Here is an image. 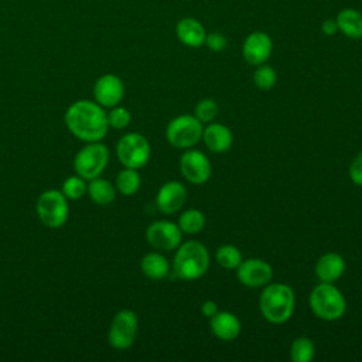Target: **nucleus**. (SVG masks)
I'll use <instances>...</instances> for the list:
<instances>
[{"instance_id": "obj_1", "label": "nucleus", "mask_w": 362, "mask_h": 362, "mask_svg": "<svg viewBox=\"0 0 362 362\" xmlns=\"http://www.w3.org/2000/svg\"><path fill=\"white\" fill-rule=\"evenodd\" d=\"M64 122L71 134L83 143L102 141L110 129L105 107L89 99L71 103L64 115Z\"/></svg>"}, {"instance_id": "obj_2", "label": "nucleus", "mask_w": 362, "mask_h": 362, "mask_svg": "<svg viewBox=\"0 0 362 362\" xmlns=\"http://www.w3.org/2000/svg\"><path fill=\"white\" fill-rule=\"evenodd\" d=\"M294 304L293 288L283 283L266 284L259 298L260 313L272 324L286 322L294 311Z\"/></svg>"}, {"instance_id": "obj_3", "label": "nucleus", "mask_w": 362, "mask_h": 362, "mask_svg": "<svg viewBox=\"0 0 362 362\" xmlns=\"http://www.w3.org/2000/svg\"><path fill=\"white\" fill-rule=\"evenodd\" d=\"M209 267L208 249L198 240H188L177 247L173 260V272L181 280L202 277Z\"/></svg>"}, {"instance_id": "obj_4", "label": "nucleus", "mask_w": 362, "mask_h": 362, "mask_svg": "<svg viewBox=\"0 0 362 362\" xmlns=\"http://www.w3.org/2000/svg\"><path fill=\"white\" fill-rule=\"evenodd\" d=\"M308 301L311 311L324 321L339 320L346 310L345 297L332 283L321 281L317 284L313 288Z\"/></svg>"}, {"instance_id": "obj_5", "label": "nucleus", "mask_w": 362, "mask_h": 362, "mask_svg": "<svg viewBox=\"0 0 362 362\" xmlns=\"http://www.w3.org/2000/svg\"><path fill=\"white\" fill-rule=\"evenodd\" d=\"M109 156V148L102 141L86 143L74 156V171L86 181L100 177L107 167Z\"/></svg>"}, {"instance_id": "obj_6", "label": "nucleus", "mask_w": 362, "mask_h": 362, "mask_svg": "<svg viewBox=\"0 0 362 362\" xmlns=\"http://www.w3.org/2000/svg\"><path fill=\"white\" fill-rule=\"evenodd\" d=\"M35 212L41 223L49 229L62 228L69 215L68 199L61 189H45L42 191L35 202Z\"/></svg>"}, {"instance_id": "obj_7", "label": "nucleus", "mask_w": 362, "mask_h": 362, "mask_svg": "<svg viewBox=\"0 0 362 362\" xmlns=\"http://www.w3.org/2000/svg\"><path fill=\"white\" fill-rule=\"evenodd\" d=\"M151 147L148 140L136 132L126 133L116 144V156L123 167L139 170L144 167L150 158Z\"/></svg>"}, {"instance_id": "obj_8", "label": "nucleus", "mask_w": 362, "mask_h": 362, "mask_svg": "<svg viewBox=\"0 0 362 362\" xmlns=\"http://www.w3.org/2000/svg\"><path fill=\"white\" fill-rule=\"evenodd\" d=\"M202 123L191 115H181L170 120L165 127L167 141L177 148H189L202 139Z\"/></svg>"}, {"instance_id": "obj_9", "label": "nucleus", "mask_w": 362, "mask_h": 362, "mask_svg": "<svg viewBox=\"0 0 362 362\" xmlns=\"http://www.w3.org/2000/svg\"><path fill=\"white\" fill-rule=\"evenodd\" d=\"M137 328H139V318L134 311L129 308H123L117 311L112 318V322L107 331L109 345L117 351H124L130 348L134 342Z\"/></svg>"}, {"instance_id": "obj_10", "label": "nucleus", "mask_w": 362, "mask_h": 362, "mask_svg": "<svg viewBox=\"0 0 362 362\" xmlns=\"http://www.w3.org/2000/svg\"><path fill=\"white\" fill-rule=\"evenodd\" d=\"M182 232L178 223L171 221H154L147 226L146 239L148 245L157 250H174L180 246Z\"/></svg>"}, {"instance_id": "obj_11", "label": "nucleus", "mask_w": 362, "mask_h": 362, "mask_svg": "<svg viewBox=\"0 0 362 362\" xmlns=\"http://www.w3.org/2000/svg\"><path fill=\"white\" fill-rule=\"evenodd\" d=\"M180 170L182 177L195 185L206 182L211 177L212 167L208 157L198 150H187L180 158Z\"/></svg>"}, {"instance_id": "obj_12", "label": "nucleus", "mask_w": 362, "mask_h": 362, "mask_svg": "<svg viewBox=\"0 0 362 362\" xmlns=\"http://www.w3.org/2000/svg\"><path fill=\"white\" fill-rule=\"evenodd\" d=\"M124 96V83L115 74L100 75L93 83V99L103 107H113Z\"/></svg>"}, {"instance_id": "obj_13", "label": "nucleus", "mask_w": 362, "mask_h": 362, "mask_svg": "<svg viewBox=\"0 0 362 362\" xmlns=\"http://www.w3.org/2000/svg\"><path fill=\"white\" fill-rule=\"evenodd\" d=\"M238 280L246 287H263L270 283L273 277L272 266L257 257L242 260L236 267Z\"/></svg>"}, {"instance_id": "obj_14", "label": "nucleus", "mask_w": 362, "mask_h": 362, "mask_svg": "<svg viewBox=\"0 0 362 362\" xmlns=\"http://www.w3.org/2000/svg\"><path fill=\"white\" fill-rule=\"evenodd\" d=\"M273 49V42L269 34L263 31L250 33L242 45V54L247 64L250 65H262L264 64Z\"/></svg>"}, {"instance_id": "obj_15", "label": "nucleus", "mask_w": 362, "mask_h": 362, "mask_svg": "<svg viewBox=\"0 0 362 362\" xmlns=\"http://www.w3.org/2000/svg\"><path fill=\"white\" fill-rule=\"evenodd\" d=\"M187 199V189L178 181H168L163 184L156 197L157 208L167 215L177 212Z\"/></svg>"}, {"instance_id": "obj_16", "label": "nucleus", "mask_w": 362, "mask_h": 362, "mask_svg": "<svg viewBox=\"0 0 362 362\" xmlns=\"http://www.w3.org/2000/svg\"><path fill=\"white\" fill-rule=\"evenodd\" d=\"M209 327L212 334L221 341H233L239 337L242 324L240 320L229 311H218L209 318Z\"/></svg>"}, {"instance_id": "obj_17", "label": "nucleus", "mask_w": 362, "mask_h": 362, "mask_svg": "<svg viewBox=\"0 0 362 362\" xmlns=\"http://www.w3.org/2000/svg\"><path fill=\"white\" fill-rule=\"evenodd\" d=\"M177 38L187 47L198 48L205 44L206 33L204 25L194 17H184L175 25Z\"/></svg>"}, {"instance_id": "obj_18", "label": "nucleus", "mask_w": 362, "mask_h": 362, "mask_svg": "<svg viewBox=\"0 0 362 362\" xmlns=\"http://www.w3.org/2000/svg\"><path fill=\"white\" fill-rule=\"evenodd\" d=\"M345 272V260L341 255L335 252H328L322 255L315 263V274L320 281L334 283Z\"/></svg>"}, {"instance_id": "obj_19", "label": "nucleus", "mask_w": 362, "mask_h": 362, "mask_svg": "<svg viewBox=\"0 0 362 362\" xmlns=\"http://www.w3.org/2000/svg\"><path fill=\"white\" fill-rule=\"evenodd\" d=\"M205 146L214 153H225L230 148L233 136L229 127L221 123H211L202 132Z\"/></svg>"}, {"instance_id": "obj_20", "label": "nucleus", "mask_w": 362, "mask_h": 362, "mask_svg": "<svg viewBox=\"0 0 362 362\" xmlns=\"http://www.w3.org/2000/svg\"><path fill=\"white\" fill-rule=\"evenodd\" d=\"M116 192L117 191L115 184L106 178L96 177L88 181L86 194L96 205H100V206L110 205L116 198Z\"/></svg>"}, {"instance_id": "obj_21", "label": "nucleus", "mask_w": 362, "mask_h": 362, "mask_svg": "<svg viewBox=\"0 0 362 362\" xmlns=\"http://www.w3.org/2000/svg\"><path fill=\"white\" fill-rule=\"evenodd\" d=\"M338 31L352 40L362 38V13L355 8H344L338 13L337 18Z\"/></svg>"}, {"instance_id": "obj_22", "label": "nucleus", "mask_w": 362, "mask_h": 362, "mask_svg": "<svg viewBox=\"0 0 362 362\" xmlns=\"http://www.w3.org/2000/svg\"><path fill=\"white\" fill-rule=\"evenodd\" d=\"M140 269L143 274L151 280H161L170 273V263L165 256L158 252H150L141 257Z\"/></svg>"}, {"instance_id": "obj_23", "label": "nucleus", "mask_w": 362, "mask_h": 362, "mask_svg": "<svg viewBox=\"0 0 362 362\" xmlns=\"http://www.w3.org/2000/svg\"><path fill=\"white\" fill-rule=\"evenodd\" d=\"M140 185H141V177L139 171L134 168L124 167L122 171L117 173L115 180L116 191L124 197L134 195L140 189Z\"/></svg>"}, {"instance_id": "obj_24", "label": "nucleus", "mask_w": 362, "mask_h": 362, "mask_svg": "<svg viewBox=\"0 0 362 362\" xmlns=\"http://www.w3.org/2000/svg\"><path fill=\"white\" fill-rule=\"evenodd\" d=\"M178 226L184 233H188V235L198 233L205 226V216L198 209H187L180 215Z\"/></svg>"}, {"instance_id": "obj_25", "label": "nucleus", "mask_w": 362, "mask_h": 362, "mask_svg": "<svg viewBox=\"0 0 362 362\" xmlns=\"http://www.w3.org/2000/svg\"><path fill=\"white\" fill-rule=\"evenodd\" d=\"M86 188H88V181L79 177L78 174H74L64 180L61 185V192L65 195L68 201H76L86 194Z\"/></svg>"}, {"instance_id": "obj_26", "label": "nucleus", "mask_w": 362, "mask_h": 362, "mask_svg": "<svg viewBox=\"0 0 362 362\" xmlns=\"http://www.w3.org/2000/svg\"><path fill=\"white\" fill-rule=\"evenodd\" d=\"M315 355L314 342L307 337H298L293 341L290 356L294 362H310Z\"/></svg>"}, {"instance_id": "obj_27", "label": "nucleus", "mask_w": 362, "mask_h": 362, "mask_svg": "<svg viewBox=\"0 0 362 362\" xmlns=\"http://www.w3.org/2000/svg\"><path fill=\"white\" fill-rule=\"evenodd\" d=\"M215 259H216L219 266H222L223 269L232 270V269H236L240 264L242 253L233 245H222V246L218 247Z\"/></svg>"}, {"instance_id": "obj_28", "label": "nucleus", "mask_w": 362, "mask_h": 362, "mask_svg": "<svg viewBox=\"0 0 362 362\" xmlns=\"http://www.w3.org/2000/svg\"><path fill=\"white\" fill-rule=\"evenodd\" d=\"M277 74L270 65H257V69L253 74L255 85L262 90H269L276 85Z\"/></svg>"}, {"instance_id": "obj_29", "label": "nucleus", "mask_w": 362, "mask_h": 362, "mask_svg": "<svg viewBox=\"0 0 362 362\" xmlns=\"http://www.w3.org/2000/svg\"><path fill=\"white\" fill-rule=\"evenodd\" d=\"M218 103L214 100V99H209V98H205L202 100H199L197 105H195V109H194V116L201 122V123H209L212 122L216 115H218Z\"/></svg>"}, {"instance_id": "obj_30", "label": "nucleus", "mask_w": 362, "mask_h": 362, "mask_svg": "<svg viewBox=\"0 0 362 362\" xmlns=\"http://www.w3.org/2000/svg\"><path fill=\"white\" fill-rule=\"evenodd\" d=\"M107 113V123H109V127L110 129H115V130H123L126 129L129 124H130V120H132V115L130 112L123 107V106H113L110 107Z\"/></svg>"}, {"instance_id": "obj_31", "label": "nucleus", "mask_w": 362, "mask_h": 362, "mask_svg": "<svg viewBox=\"0 0 362 362\" xmlns=\"http://www.w3.org/2000/svg\"><path fill=\"white\" fill-rule=\"evenodd\" d=\"M228 44V40L223 34L221 33H211V34H206V38H205V45L215 51V52H219V51H223L225 47Z\"/></svg>"}, {"instance_id": "obj_32", "label": "nucleus", "mask_w": 362, "mask_h": 362, "mask_svg": "<svg viewBox=\"0 0 362 362\" xmlns=\"http://www.w3.org/2000/svg\"><path fill=\"white\" fill-rule=\"evenodd\" d=\"M349 177L355 185L362 187V151L352 160L349 165Z\"/></svg>"}, {"instance_id": "obj_33", "label": "nucleus", "mask_w": 362, "mask_h": 362, "mask_svg": "<svg viewBox=\"0 0 362 362\" xmlns=\"http://www.w3.org/2000/svg\"><path fill=\"white\" fill-rule=\"evenodd\" d=\"M218 311H219V310H218V304H216L215 301H212V300H206V301H204L202 305H201V313H202L206 318H211V317L215 315Z\"/></svg>"}, {"instance_id": "obj_34", "label": "nucleus", "mask_w": 362, "mask_h": 362, "mask_svg": "<svg viewBox=\"0 0 362 362\" xmlns=\"http://www.w3.org/2000/svg\"><path fill=\"white\" fill-rule=\"evenodd\" d=\"M321 30H322V33H324V34H327V35H332V34H335V33L338 31L337 21H335L334 18H327V20L322 23Z\"/></svg>"}]
</instances>
